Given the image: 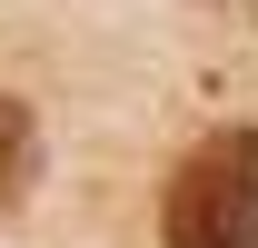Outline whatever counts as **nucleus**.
<instances>
[{"mask_svg":"<svg viewBox=\"0 0 258 248\" xmlns=\"http://www.w3.org/2000/svg\"><path fill=\"white\" fill-rule=\"evenodd\" d=\"M159 248H258V129H209L169 169Z\"/></svg>","mask_w":258,"mask_h":248,"instance_id":"1","label":"nucleus"},{"mask_svg":"<svg viewBox=\"0 0 258 248\" xmlns=\"http://www.w3.org/2000/svg\"><path fill=\"white\" fill-rule=\"evenodd\" d=\"M30 179H40V119H30V99L0 90V209H20Z\"/></svg>","mask_w":258,"mask_h":248,"instance_id":"2","label":"nucleus"}]
</instances>
